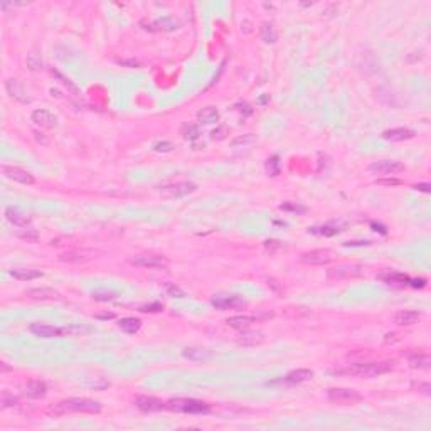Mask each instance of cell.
Returning <instances> with one entry per match:
<instances>
[{
  "mask_svg": "<svg viewBox=\"0 0 431 431\" xmlns=\"http://www.w3.org/2000/svg\"><path fill=\"white\" fill-rule=\"evenodd\" d=\"M140 310H142V311H150V313H155V311H162V310H164V305L159 304V302H155V304H150V305H143Z\"/></svg>",
  "mask_w": 431,
  "mask_h": 431,
  "instance_id": "cell-42",
  "label": "cell"
},
{
  "mask_svg": "<svg viewBox=\"0 0 431 431\" xmlns=\"http://www.w3.org/2000/svg\"><path fill=\"white\" fill-rule=\"evenodd\" d=\"M381 136L387 142H404V140L415 138L416 133L415 130H409V128H391V130L382 131Z\"/></svg>",
  "mask_w": 431,
  "mask_h": 431,
  "instance_id": "cell-15",
  "label": "cell"
},
{
  "mask_svg": "<svg viewBox=\"0 0 431 431\" xmlns=\"http://www.w3.org/2000/svg\"><path fill=\"white\" fill-rule=\"evenodd\" d=\"M369 170L374 174H382V176H392L404 170V165L398 160H377L369 165Z\"/></svg>",
  "mask_w": 431,
  "mask_h": 431,
  "instance_id": "cell-9",
  "label": "cell"
},
{
  "mask_svg": "<svg viewBox=\"0 0 431 431\" xmlns=\"http://www.w3.org/2000/svg\"><path fill=\"white\" fill-rule=\"evenodd\" d=\"M245 304V298L240 295H217L211 300V305L217 310L238 308V307H243Z\"/></svg>",
  "mask_w": 431,
  "mask_h": 431,
  "instance_id": "cell-10",
  "label": "cell"
},
{
  "mask_svg": "<svg viewBox=\"0 0 431 431\" xmlns=\"http://www.w3.org/2000/svg\"><path fill=\"white\" fill-rule=\"evenodd\" d=\"M135 404L136 408L143 413H155L165 408V404L162 403L160 399L152 398V396H138V398L135 399Z\"/></svg>",
  "mask_w": 431,
  "mask_h": 431,
  "instance_id": "cell-14",
  "label": "cell"
},
{
  "mask_svg": "<svg viewBox=\"0 0 431 431\" xmlns=\"http://www.w3.org/2000/svg\"><path fill=\"white\" fill-rule=\"evenodd\" d=\"M155 25L162 31H176L179 27V20L172 19V17H164V19H159L155 22Z\"/></svg>",
  "mask_w": 431,
  "mask_h": 431,
  "instance_id": "cell-29",
  "label": "cell"
},
{
  "mask_svg": "<svg viewBox=\"0 0 431 431\" xmlns=\"http://www.w3.org/2000/svg\"><path fill=\"white\" fill-rule=\"evenodd\" d=\"M381 278L384 280V281H387V283L389 285H396V283H399V285H409V280L411 278H408L406 275H398V273H392V275H387V276H381Z\"/></svg>",
  "mask_w": 431,
  "mask_h": 431,
  "instance_id": "cell-30",
  "label": "cell"
},
{
  "mask_svg": "<svg viewBox=\"0 0 431 431\" xmlns=\"http://www.w3.org/2000/svg\"><path fill=\"white\" fill-rule=\"evenodd\" d=\"M165 292H167L169 297H174V298H184L185 297V292L179 288L176 283H165Z\"/></svg>",
  "mask_w": 431,
  "mask_h": 431,
  "instance_id": "cell-33",
  "label": "cell"
},
{
  "mask_svg": "<svg viewBox=\"0 0 431 431\" xmlns=\"http://www.w3.org/2000/svg\"><path fill=\"white\" fill-rule=\"evenodd\" d=\"M5 217L10 224L17 226V228H29L31 226V216H27L17 207H7L5 209Z\"/></svg>",
  "mask_w": 431,
  "mask_h": 431,
  "instance_id": "cell-13",
  "label": "cell"
},
{
  "mask_svg": "<svg viewBox=\"0 0 431 431\" xmlns=\"http://www.w3.org/2000/svg\"><path fill=\"white\" fill-rule=\"evenodd\" d=\"M361 275V268L359 266H342V268H334V270L328 271V276L330 278H352V276Z\"/></svg>",
  "mask_w": 431,
  "mask_h": 431,
  "instance_id": "cell-20",
  "label": "cell"
},
{
  "mask_svg": "<svg viewBox=\"0 0 431 431\" xmlns=\"http://www.w3.org/2000/svg\"><path fill=\"white\" fill-rule=\"evenodd\" d=\"M67 411H81L98 415V413H101V404L98 401L88 398H71L56 404V413H67Z\"/></svg>",
  "mask_w": 431,
  "mask_h": 431,
  "instance_id": "cell-2",
  "label": "cell"
},
{
  "mask_svg": "<svg viewBox=\"0 0 431 431\" xmlns=\"http://www.w3.org/2000/svg\"><path fill=\"white\" fill-rule=\"evenodd\" d=\"M31 332L34 335L42 337V339H54V337H61L64 334H67L66 328H58V327L48 325V323H32Z\"/></svg>",
  "mask_w": 431,
  "mask_h": 431,
  "instance_id": "cell-11",
  "label": "cell"
},
{
  "mask_svg": "<svg viewBox=\"0 0 431 431\" xmlns=\"http://www.w3.org/2000/svg\"><path fill=\"white\" fill-rule=\"evenodd\" d=\"M117 297H118L117 293L106 292V290H96V292H93V300L96 302H112Z\"/></svg>",
  "mask_w": 431,
  "mask_h": 431,
  "instance_id": "cell-31",
  "label": "cell"
},
{
  "mask_svg": "<svg viewBox=\"0 0 431 431\" xmlns=\"http://www.w3.org/2000/svg\"><path fill=\"white\" fill-rule=\"evenodd\" d=\"M130 263L135 266L148 268V270H165L169 266V259L165 256L153 254V253H143L136 254L133 258H130Z\"/></svg>",
  "mask_w": 431,
  "mask_h": 431,
  "instance_id": "cell-4",
  "label": "cell"
},
{
  "mask_svg": "<svg viewBox=\"0 0 431 431\" xmlns=\"http://www.w3.org/2000/svg\"><path fill=\"white\" fill-rule=\"evenodd\" d=\"M394 368V364L389 361L382 362H362V364H351L349 368L337 370L339 374H351L357 377H375V375L386 374Z\"/></svg>",
  "mask_w": 431,
  "mask_h": 431,
  "instance_id": "cell-1",
  "label": "cell"
},
{
  "mask_svg": "<svg viewBox=\"0 0 431 431\" xmlns=\"http://www.w3.org/2000/svg\"><path fill=\"white\" fill-rule=\"evenodd\" d=\"M263 334L261 332H243L241 337L238 339L240 345H258L263 342Z\"/></svg>",
  "mask_w": 431,
  "mask_h": 431,
  "instance_id": "cell-27",
  "label": "cell"
},
{
  "mask_svg": "<svg viewBox=\"0 0 431 431\" xmlns=\"http://www.w3.org/2000/svg\"><path fill=\"white\" fill-rule=\"evenodd\" d=\"M10 276H14L15 280H20V281H31L36 278H41L42 273L39 270H31V268H17V270L10 271Z\"/></svg>",
  "mask_w": 431,
  "mask_h": 431,
  "instance_id": "cell-22",
  "label": "cell"
},
{
  "mask_svg": "<svg viewBox=\"0 0 431 431\" xmlns=\"http://www.w3.org/2000/svg\"><path fill=\"white\" fill-rule=\"evenodd\" d=\"M165 408L170 411L177 413H190V415H200V413H209L211 406L204 401L197 399H172L165 404Z\"/></svg>",
  "mask_w": 431,
  "mask_h": 431,
  "instance_id": "cell-3",
  "label": "cell"
},
{
  "mask_svg": "<svg viewBox=\"0 0 431 431\" xmlns=\"http://www.w3.org/2000/svg\"><path fill=\"white\" fill-rule=\"evenodd\" d=\"M5 88H7V93L14 98V100L20 101V103H31V98L27 96L24 86L17 79H8L5 83Z\"/></svg>",
  "mask_w": 431,
  "mask_h": 431,
  "instance_id": "cell-16",
  "label": "cell"
},
{
  "mask_svg": "<svg viewBox=\"0 0 431 431\" xmlns=\"http://www.w3.org/2000/svg\"><path fill=\"white\" fill-rule=\"evenodd\" d=\"M19 236L24 238V240H27V241H36L37 240V233L34 231L32 228H29L25 233H19Z\"/></svg>",
  "mask_w": 431,
  "mask_h": 431,
  "instance_id": "cell-45",
  "label": "cell"
},
{
  "mask_svg": "<svg viewBox=\"0 0 431 431\" xmlns=\"http://www.w3.org/2000/svg\"><path fill=\"white\" fill-rule=\"evenodd\" d=\"M195 190H197V185L194 182H177V184L160 187V194L165 197H182V195L192 194Z\"/></svg>",
  "mask_w": 431,
  "mask_h": 431,
  "instance_id": "cell-5",
  "label": "cell"
},
{
  "mask_svg": "<svg viewBox=\"0 0 431 431\" xmlns=\"http://www.w3.org/2000/svg\"><path fill=\"white\" fill-rule=\"evenodd\" d=\"M415 189H416V190H420V192H426V194H428V192L431 190V185L428 184V182H425V184H418V185H415Z\"/></svg>",
  "mask_w": 431,
  "mask_h": 431,
  "instance_id": "cell-47",
  "label": "cell"
},
{
  "mask_svg": "<svg viewBox=\"0 0 431 431\" xmlns=\"http://www.w3.org/2000/svg\"><path fill=\"white\" fill-rule=\"evenodd\" d=\"M2 174L5 176L7 179L14 182H19V184H24V185H32L36 182V179L31 172L27 170L20 169V167H10V165H2Z\"/></svg>",
  "mask_w": 431,
  "mask_h": 431,
  "instance_id": "cell-7",
  "label": "cell"
},
{
  "mask_svg": "<svg viewBox=\"0 0 431 431\" xmlns=\"http://www.w3.org/2000/svg\"><path fill=\"white\" fill-rule=\"evenodd\" d=\"M256 140V136L254 135H251V133H247V135H245V136H240V138H236V140H233V147H236V145H245V143H251V142H254Z\"/></svg>",
  "mask_w": 431,
  "mask_h": 431,
  "instance_id": "cell-40",
  "label": "cell"
},
{
  "mask_svg": "<svg viewBox=\"0 0 431 431\" xmlns=\"http://www.w3.org/2000/svg\"><path fill=\"white\" fill-rule=\"evenodd\" d=\"M32 122L36 125H39L42 128H56L58 126V117L54 113L48 112V110H34L31 115Z\"/></svg>",
  "mask_w": 431,
  "mask_h": 431,
  "instance_id": "cell-12",
  "label": "cell"
},
{
  "mask_svg": "<svg viewBox=\"0 0 431 431\" xmlns=\"http://www.w3.org/2000/svg\"><path fill=\"white\" fill-rule=\"evenodd\" d=\"M266 170H268V176L275 177L278 176L280 172V162H278V157H271V159H268V164H266Z\"/></svg>",
  "mask_w": 431,
  "mask_h": 431,
  "instance_id": "cell-34",
  "label": "cell"
},
{
  "mask_svg": "<svg viewBox=\"0 0 431 431\" xmlns=\"http://www.w3.org/2000/svg\"><path fill=\"white\" fill-rule=\"evenodd\" d=\"M311 377H313V372H311L310 369H297V370H292V372H288L287 375H285L283 382L298 384V382L310 381Z\"/></svg>",
  "mask_w": 431,
  "mask_h": 431,
  "instance_id": "cell-19",
  "label": "cell"
},
{
  "mask_svg": "<svg viewBox=\"0 0 431 431\" xmlns=\"http://www.w3.org/2000/svg\"><path fill=\"white\" fill-rule=\"evenodd\" d=\"M182 354H184V357H187V359L190 361H204L211 357V354L204 351V349H185Z\"/></svg>",
  "mask_w": 431,
  "mask_h": 431,
  "instance_id": "cell-28",
  "label": "cell"
},
{
  "mask_svg": "<svg viewBox=\"0 0 431 431\" xmlns=\"http://www.w3.org/2000/svg\"><path fill=\"white\" fill-rule=\"evenodd\" d=\"M182 135H184V138H197L199 135V130L197 126L194 125H184V128H182Z\"/></svg>",
  "mask_w": 431,
  "mask_h": 431,
  "instance_id": "cell-35",
  "label": "cell"
},
{
  "mask_svg": "<svg viewBox=\"0 0 431 431\" xmlns=\"http://www.w3.org/2000/svg\"><path fill=\"white\" fill-rule=\"evenodd\" d=\"M258 320V317H251V315H234V317H229L226 320L229 327H234V328H246L249 323H253Z\"/></svg>",
  "mask_w": 431,
  "mask_h": 431,
  "instance_id": "cell-23",
  "label": "cell"
},
{
  "mask_svg": "<svg viewBox=\"0 0 431 431\" xmlns=\"http://www.w3.org/2000/svg\"><path fill=\"white\" fill-rule=\"evenodd\" d=\"M409 366H411L413 369L428 370V369H431V359H430V356H426V354H415V356L409 357Z\"/></svg>",
  "mask_w": 431,
  "mask_h": 431,
  "instance_id": "cell-26",
  "label": "cell"
},
{
  "mask_svg": "<svg viewBox=\"0 0 431 431\" xmlns=\"http://www.w3.org/2000/svg\"><path fill=\"white\" fill-rule=\"evenodd\" d=\"M96 318H100V320H112V318H115V315L113 313H103V315H96Z\"/></svg>",
  "mask_w": 431,
  "mask_h": 431,
  "instance_id": "cell-49",
  "label": "cell"
},
{
  "mask_svg": "<svg viewBox=\"0 0 431 431\" xmlns=\"http://www.w3.org/2000/svg\"><path fill=\"white\" fill-rule=\"evenodd\" d=\"M375 184H379V185H399L401 181L399 179H377Z\"/></svg>",
  "mask_w": 431,
  "mask_h": 431,
  "instance_id": "cell-44",
  "label": "cell"
},
{
  "mask_svg": "<svg viewBox=\"0 0 431 431\" xmlns=\"http://www.w3.org/2000/svg\"><path fill=\"white\" fill-rule=\"evenodd\" d=\"M197 120L204 125H211V123H216L219 120V112L212 106H207V108H202L197 113Z\"/></svg>",
  "mask_w": 431,
  "mask_h": 431,
  "instance_id": "cell-25",
  "label": "cell"
},
{
  "mask_svg": "<svg viewBox=\"0 0 431 431\" xmlns=\"http://www.w3.org/2000/svg\"><path fill=\"white\" fill-rule=\"evenodd\" d=\"M118 327H120L123 332H126V334H136V332L140 330V327H142V320L135 317H126L118 322Z\"/></svg>",
  "mask_w": 431,
  "mask_h": 431,
  "instance_id": "cell-24",
  "label": "cell"
},
{
  "mask_svg": "<svg viewBox=\"0 0 431 431\" xmlns=\"http://www.w3.org/2000/svg\"><path fill=\"white\" fill-rule=\"evenodd\" d=\"M25 295L31 297L32 300H41V302H46V300H59L61 298V295L56 292V290L53 288H31L25 292Z\"/></svg>",
  "mask_w": 431,
  "mask_h": 431,
  "instance_id": "cell-17",
  "label": "cell"
},
{
  "mask_svg": "<svg viewBox=\"0 0 431 431\" xmlns=\"http://www.w3.org/2000/svg\"><path fill=\"white\" fill-rule=\"evenodd\" d=\"M332 259H334V256L328 249H313L300 256V261L308 264V266H322V264L330 263Z\"/></svg>",
  "mask_w": 431,
  "mask_h": 431,
  "instance_id": "cell-6",
  "label": "cell"
},
{
  "mask_svg": "<svg viewBox=\"0 0 431 431\" xmlns=\"http://www.w3.org/2000/svg\"><path fill=\"white\" fill-rule=\"evenodd\" d=\"M280 209H281V211H293V212H305L307 211L305 206H300V204H293V202L281 204Z\"/></svg>",
  "mask_w": 431,
  "mask_h": 431,
  "instance_id": "cell-37",
  "label": "cell"
},
{
  "mask_svg": "<svg viewBox=\"0 0 431 431\" xmlns=\"http://www.w3.org/2000/svg\"><path fill=\"white\" fill-rule=\"evenodd\" d=\"M120 64H123V66H131V67H136V66H142L138 61H120Z\"/></svg>",
  "mask_w": 431,
  "mask_h": 431,
  "instance_id": "cell-48",
  "label": "cell"
},
{
  "mask_svg": "<svg viewBox=\"0 0 431 431\" xmlns=\"http://www.w3.org/2000/svg\"><path fill=\"white\" fill-rule=\"evenodd\" d=\"M27 66L31 71H39L42 69V59L37 53H31L27 54Z\"/></svg>",
  "mask_w": 431,
  "mask_h": 431,
  "instance_id": "cell-32",
  "label": "cell"
},
{
  "mask_svg": "<svg viewBox=\"0 0 431 431\" xmlns=\"http://www.w3.org/2000/svg\"><path fill=\"white\" fill-rule=\"evenodd\" d=\"M327 398L340 404H352L362 401V396L356 389H328Z\"/></svg>",
  "mask_w": 431,
  "mask_h": 431,
  "instance_id": "cell-8",
  "label": "cell"
},
{
  "mask_svg": "<svg viewBox=\"0 0 431 431\" xmlns=\"http://www.w3.org/2000/svg\"><path fill=\"white\" fill-rule=\"evenodd\" d=\"M313 233H318V234H323V236H334L340 231L339 228H332V226H323V228H315L311 229Z\"/></svg>",
  "mask_w": 431,
  "mask_h": 431,
  "instance_id": "cell-36",
  "label": "cell"
},
{
  "mask_svg": "<svg viewBox=\"0 0 431 431\" xmlns=\"http://www.w3.org/2000/svg\"><path fill=\"white\" fill-rule=\"evenodd\" d=\"M172 148H174V145L170 142H160V143L153 145V150L155 152H170Z\"/></svg>",
  "mask_w": 431,
  "mask_h": 431,
  "instance_id": "cell-43",
  "label": "cell"
},
{
  "mask_svg": "<svg viewBox=\"0 0 431 431\" xmlns=\"http://www.w3.org/2000/svg\"><path fill=\"white\" fill-rule=\"evenodd\" d=\"M46 391H48V386L42 381H29L27 386H25V394H27V398L32 399L42 398L46 394Z\"/></svg>",
  "mask_w": 431,
  "mask_h": 431,
  "instance_id": "cell-21",
  "label": "cell"
},
{
  "mask_svg": "<svg viewBox=\"0 0 431 431\" xmlns=\"http://www.w3.org/2000/svg\"><path fill=\"white\" fill-rule=\"evenodd\" d=\"M81 254L83 253H79V251H71V253L61 254V259L62 261H79V259H83V256Z\"/></svg>",
  "mask_w": 431,
  "mask_h": 431,
  "instance_id": "cell-38",
  "label": "cell"
},
{
  "mask_svg": "<svg viewBox=\"0 0 431 431\" xmlns=\"http://www.w3.org/2000/svg\"><path fill=\"white\" fill-rule=\"evenodd\" d=\"M264 247H266V251H270V253H276L278 249H283V243L280 241H266L264 243Z\"/></svg>",
  "mask_w": 431,
  "mask_h": 431,
  "instance_id": "cell-39",
  "label": "cell"
},
{
  "mask_svg": "<svg viewBox=\"0 0 431 431\" xmlns=\"http://www.w3.org/2000/svg\"><path fill=\"white\" fill-rule=\"evenodd\" d=\"M418 391L423 392L425 396L431 394V384L430 382H418Z\"/></svg>",
  "mask_w": 431,
  "mask_h": 431,
  "instance_id": "cell-46",
  "label": "cell"
},
{
  "mask_svg": "<svg viewBox=\"0 0 431 431\" xmlns=\"http://www.w3.org/2000/svg\"><path fill=\"white\" fill-rule=\"evenodd\" d=\"M263 39L266 42H275V32H273L271 25H264L263 27Z\"/></svg>",
  "mask_w": 431,
  "mask_h": 431,
  "instance_id": "cell-41",
  "label": "cell"
},
{
  "mask_svg": "<svg viewBox=\"0 0 431 431\" xmlns=\"http://www.w3.org/2000/svg\"><path fill=\"white\" fill-rule=\"evenodd\" d=\"M420 318H421V313L416 310H401L398 313H394V317H392L394 323H398V325H413V323H416Z\"/></svg>",
  "mask_w": 431,
  "mask_h": 431,
  "instance_id": "cell-18",
  "label": "cell"
}]
</instances>
